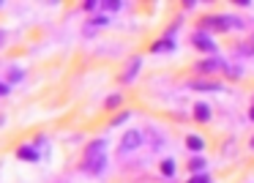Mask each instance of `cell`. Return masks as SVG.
Segmentation results:
<instances>
[{
	"label": "cell",
	"instance_id": "1",
	"mask_svg": "<svg viewBox=\"0 0 254 183\" xmlns=\"http://www.w3.org/2000/svg\"><path fill=\"white\" fill-rule=\"evenodd\" d=\"M199 28H219V30H227V28H243V22L238 17H208L199 22Z\"/></svg>",
	"mask_w": 254,
	"mask_h": 183
},
{
	"label": "cell",
	"instance_id": "2",
	"mask_svg": "<svg viewBox=\"0 0 254 183\" xmlns=\"http://www.w3.org/2000/svg\"><path fill=\"white\" fill-rule=\"evenodd\" d=\"M199 74H213V71H230V66H227L224 61H221V58H208V61H199L197 66Z\"/></svg>",
	"mask_w": 254,
	"mask_h": 183
},
{
	"label": "cell",
	"instance_id": "3",
	"mask_svg": "<svg viewBox=\"0 0 254 183\" xmlns=\"http://www.w3.org/2000/svg\"><path fill=\"white\" fill-rule=\"evenodd\" d=\"M142 145V131L139 128H131V131H126L123 134V139H121V153H128V150H134V148H139Z\"/></svg>",
	"mask_w": 254,
	"mask_h": 183
},
{
	"label": "cell",
	"instance_id": "4",
	"mask_svg": "<svg viewBox=\"0 0 254 183\" xmlns=\"http://www.w3.org/2000/svg\"><path fill=\"white\" fill-rule=\"evenodd\" d=\"M191 44L197 47L199 52H208V55H216V52H219V47H216V41L210 39L208 33H194V36H191Z\"/></svg>",
	"mask_w": 254,
	"mask_h": 183
},
{
	"label": "cell",
	"instance_id": "5",
	"mask_svg": "<svg viewBox=\"0 0 254 183\" xmlns=\"http://www.w3.org/2000/svg\"><path fill=\"white\" fill-rule=\"evenodd\" d=\"M189 88H191V90H202V93H219V90H224V85H221V82H210V79H191Z\"/></svg>",
	"mask_w": 254,
	"mask_h": 183
},
{
	"label": "cell",
	"instance_id": "6",
	"mask_svg": "<svg viewBox=\"0 0 254 183\" xmlns=\"http://www.w3.org/2000/svg\"><path fill=\"white\" fill-rule=\"evenodd\" d=\"M142 68V58H131V63H128V68L123 71V85H131L134 79H137V71Z\"/></svg>",
	"mask_w": 254,
	"mask_h": 183
},
{
	"label": "cell",
	"instance_id": "7",
	"mask_svg": "<svg viewBox=\"0 0 254 183\" xmlns=\"http://www.w3.org/2000/svg\"><path fill=\"white\" fill-rule=\"evenodd\" d=\"M194 121L197 123H208L210 121V107L205 104V101H199V104L194 107Z\"/></svg>",
	"mask_w": 254,
	"mask_h": 183
},
{
	"label": "cell",
	"instance_id": "8",
	"mask_svg": "<svg viewBox=\"0 0 254 183\" xmlns=\"http://www.w3.org/2000/svg\"><path fill=\"white\" fill-rule=\"evenodd\" d=\"M175 50V41H172V36H164L161 41H156L153 47H150V52H172Z\"/></svg>",
	"mask_w": 254,
	"mask_h": 183
},
{
	"label": "cell",
	"instance_id": "9",
	"mask_svg": "<svg viewBox=\"0 0 254 183\" xmlns=\"http://www.w3.org/2000/svg\"><path fill=\"white\" fill-rule=\"evenodd\" d=\"M104 148H107V142H104V139H96V142H90V145H88V150H85V156H88V159H93V156L99 159V156L104 153Z\"/></svg>",
	"mask_w": 254,
	"mask_h": 183
},
{
	"label": "cell",
	"instance_id": "10",
	"mask_svg": "<svg viewBox=\"0 0 254 183\" xmlns=\"http://www.w3.org/2000/svg\"><path fill=\"white\" fill-rule=\"evenodd\" d=\"M104 164H107V159H104V156H99V159H88V161H85V170H88V172H104Z\"/></svg>",
	"mask_w": 254,
	"mask_h": 183
},
{
	"label": "cell",
	"instance_id": "11",
	"mask_svg": "<svg viewBox=\"0 0 254 183\" xmlns=\"http://www.w3.org/2000/svg\"><path fill=\"white\" fill-rule=\"evenodd\" d=\"M186 145H189V150H194V153L205 150V139H202V137H197V134H191V137L186 139Z\"/></svg>",
	"mask_w": 254,
	"mask_h": 183
},
{
	"label": "cell",
	"instance_id": "12",
	"mask_svg": "<svg viewBox=\"0 0 254 183\" xmlns=\"http://www.w3.org/2000/svg\"><path fill=\"white\" fill-rule=\"evenodd\" d=\"M17 156H19V159H25V161H39V153H36V148H30V145L19 148V150H17Z\"/></svg>",
	"mask_w": 254,
	"mask_h": 183
},
{
	"label": "cell",
	"instance_id": "13",
	"mask_svg": "<svg viewBox=\"0 0 254 183\" xmlns=\"http://www.w3.org/2000/svg\"><path fill=\"white\" fill-rule=\"evenodd\" d=\"M121 104H123V96H121V93H112L110 99L104 101V107H107V110H115V107H121Z\"/></svg>",
	"mask_w": 254,
	"mask_h": 183
},
{
	"label": "cell",
	"instance_id": "14",
	"mask_svg": "<svg viewBox=\"0 0 254 183\" xmlns=\"http://www.w3.org/2000/svg\"><path fill=\"white\" fill-rule=\"evenodd\" d=\"M189 170L197 172V175H202V170H205V159H199V156H197V159H191V161H189Z\"/></svg>",
	"mask_w": 254,
	"mask_h": 183
},
{
	"label": "cell",
	"instance_id": "15",
	"mask_svg": "<svg viewBox=\"0 0 254 183\" xmlns=\"http://www.w3.org/2000/svg\"><path fill=\"white\" fill-rule=\"evenodd\" d=\"M161 172H164L167 178H172V175H175V161H172V159L161 161Z\"/></svg>",
	"mask_w": 254,
	"mask_h": 183
},
{
	"label": "cell",
	"instance_id": "16",
	"mask_svg": "<svg viewBox=\"0 0 254 183\" xmlns=\"http://www.w3.org/2000/svg\"><path fill=\"white\" fill-rule=\"evenodd\" d=\"M101 8H107V11H121L123 3L121 0H107V3H101Z\"/></svg>",
	"mask_w": 254,
	"mask_h": 183
},
{
	"label": "cell",
	"instance_id": "17",
	"mask_svg": "<svg viewBox=\"0 0 254 183\" xmlns=\"http://www.w3.org/2000/svg\"><path fill=\"white\" fill-rule=\"evenodd\" d=\"M123 121H128V112H121V115H115V118L110 121V126H121Z\"/></svg>",
	"mask_w": 254,
	"mask_h": 183
},
{
	"label": "cell",
	"instance_id": "18",
	"mask_svg": "<svg viewBox=\"0 0 254 183\" xmlns=\"http://www.w3.org/2000/svg\"><path fill=\"white\" fill-rule=\"evenodd\" d=\"M96 8H101V3H96V0H88V3H85V11H96Z\"/></svg>",
	"mask_w": 254,
	"mask_h": 183
},
{
	"label": "cell",
	"instance_id": "19",
	"mask_svg": "<svg viewBox=\"0 0 254 183\" xmlns=\"http://www.w3.org/2000/svg\"><path fill=\"white\" fill-rule=\"evenodd\" d=\"M8 79H11V82H19V79H22V71H19V68H14V71L8 74Z\"/></svg>",
	"mask_w": 254,
	"mask_h": 183
},
{
	"label": "cell",
	"instance_id": "20",
	"mask_svg": "<svg viewBox=\"0 0 254 183\" xmlns=\"http://www.w3.org/2000/svg\"><path fill=\"white\" fill-rule=\"evenodd\" d=\"M104 22H107V17H96V19H93V22H90V25H88V28H93V25H104ZM88 28H85V30H88Z\"/></svg>",
	"mask_w": 254,
	"mask_h": 183
},
{
	"label": "cell",
	"instance_id": "21",
	"mask_svg": "<svg viewBox=\"0 0 254 183\" xmlns=\"http://www.w3.org/2000/svg\"><path fill=\"white\" fill-rule=\"evenodd\" d=\"M8 93V85H3V82H0V96H6Z\"/></svg>",
	"mask_w": 254,
	"mask_h": 183
},
{
	"label": "cell",
	"instance_id": "22",
	"mask_svg": "<svg viewBox=\"0 0 254 183\" xmlns=\"http://www.w3.org/2000/svg\"><path fill=\"white\" fill-rule=\"evenodd\" d=\"M3 39H6V30H0V44H3Z\"/></svg>",
	"mask_w": 254,
	"mask_h": 183
},
{
	"label": "cell",
	"instance_id": "23",
	"mask_svg": "<svg viewBox=\"0 0 254 183\" xmlns=\"http://www.w3.org/2000/svg\"><path fill=\"white\" fill-rule=\"evenodd\" d=\"M249 118H252V121H254V107H252V115H249Z\"/></svg>",
	"mask_w": 254,
	"mask_h": 183
},
{
	"label": "cell",
	"instance_id": "24",
	"mask_svg": "<svg viewBox=\"0 0 254 183\" xmlns=\"http://www.w3.org/2000/svg\"><path fill=\"white\" fill-rule=\"evenodd\" d=\"M252 148H254V137H252Z\"/></svg>",
	"mask_w": 254,
	"mask_h": 183
}]
</instances>
